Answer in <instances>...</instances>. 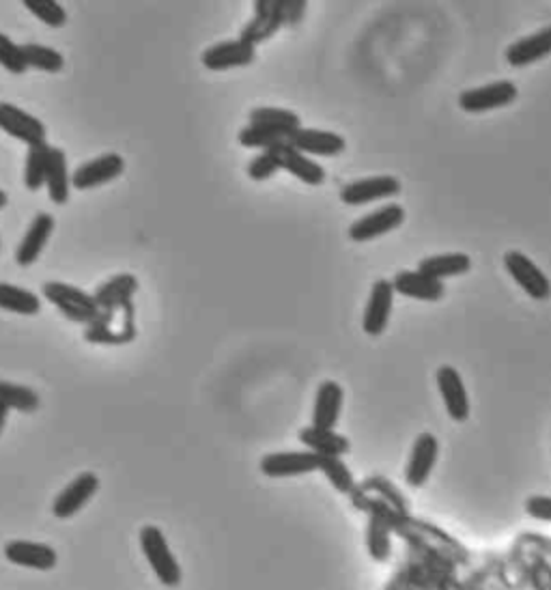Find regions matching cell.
Masks as SVG:
<instances>
[{
	"instance_id": "cell-35",
	"label": "cell",
	"mask_w": 551,
	"mask_h": 590,
	"mask_svg": "<svg viewBox=\"0 0 551 590\" xmlns=\"http://www.w3.org/2000/svg\"><path fill=\"white\" fill-rule=\"evenodd\" d=\"M237 140H239V145L246 147V149H263L265 151V149L276 147L278 143H282V140H287V136L282 132L263 128V125L248 123L246 128L239 130Z\"/></svg>"
},
{
	"instance_id": "cell-22",
	"label": "cell",
	"mask_w": 551,
	"mask_h": 590,
	"mask_svg": "<svg viewBox=\"0 0 551 590\" xmlns=\"http://www.w3.org/2000/svg\"><path fill=\"white\" fill-rule=\"evenodd\" d=\"M52 233H54V218L46 212L37 214L16 250V263L20 265V268H31V265L39 259L41 252H44Z\"/></svg>"
},
{
	"instance_id": "cell-1",
	"label": "cell",
	"mask_w": 551,
	"mask_h": 590,
	"mask_svg": "<svg viewBox=\"0 0 551 590\" xmlns=\"http://www.w3.org/2000/svg\"><path fill=\"white\" fill-rule=\"evenodd\" d=\"M134 302L102 311L93 323L84 328V339L95 345H127L136 339Z\"/></svg>"
},
{
	"instance_id": "cell-13",
	"label": "cell",
	"mask_w": 551,
	"mask_h": 590,
	"mask_svg": "<svg viewBox=\"0 0 551 590\" xmlns=\"http://www.w3.org/2000/svg\"><path fill=\"white\" fill-rule=\"evenodd\" d=\"M392 306H394V287L392 280L388 278H379L373 283L369 300H366L364 306V315H362V330L369 336H381L386 332L390 317H392Z\"/></svg>"
},
{
	"instance_id": "cell-8",
	"label": "cell",
	"mask_w": 551,
	"mask_h": 590,
	"mask_svg": "<svg viewBox=\"0 0 551 590\" xmlns=\"http://www.w3.org/2000/svg\"><path fill=\"white\" fill-rule=\"evenodd\" d=\"M257 61V46L248 44L242 37L218 41L201 54V63L209 72H229V69L248 67Z\"/></svg>"
},
{
	"instance_id": "cell-12",
	"label": "cell",
	"mask_w": 551,
	"mask_h": 590,
	"mask_svg": "<svg viewBox=\"0 0 551 590\" xmlns=\"http://www.w3.org/2000/svg\"><path fill=\"white\" fill-rule=\"evenodd\" d=\"M435 382L450 420H455V423H465V420L470 418L472 407H470L468 388H465L461 373L455 367H450V364H444V367L437 369Z\"/></svg>"
},
{
	"instance_id": "cell-16",
	"label": "cell",
	"mask_w": 551,
	"mask_h": 590,
	"mask_svg": "<svg viewBox=\"0 0 551 590\" xmlns=\"http://www.w3.org/2000/svg\"><path fill=\"white\" fill-rule=\"evenodd\" d=\"M125 171V160L119 153H104V156L95 158L91 162L80 164L72 175V186L76 190H93L102 188L110 181L121 177Z\"/></svg>"
},
{
	"instance_id": "cell-19",
	"label": "cell",
	"mask_w": 551,
	"mask_h": 590,
	"mask_svg": "<svg viewBox=\"0 0 551 590\" xmlns=\"http://www.w3.org/2000/svg\"><path fill=\"white\" fill-rule=\"evenodd\" d=\"M394 293L420 302H440L446 293L444 280H435L418 270H401L392 278Z\"/></svg>"
},
{
	"instance_id": "cell-26",
	"label": "cell",
	"mask_w": 551,
	"mask_h": 590,
	"mask_svg": "<svg viewBox=\"0 0 551 590\" xmlns=\"http://www.w3.org/2000/svg\"><path fill=\"white\" fill-rule=\"evenodd\" d=\"M136 291H138V278L134 274H117L110 280H106L104 285L97 287L93 298L102 311H108V308H117L125 302H132Z\"/></svg>"
},
{
	"instance_id": "cell-4",
	"label": "cell",
	"mask_w": 551,
	"mask_h": 590,
	"mask_svg": "<svg viewBox=\"0 0 551 590\" xmlns=\"http://www.w3.org/2000/svg\"><path fill=\"white\" fill-rule=\"evenodd\" d=\"M519 95V89L511 80H496L483 87L465 89L459 95V108L468 115H480V112H491L498 108L511 106Z\"/></svg>"
},
{
	"instance_id": "cell-40",
	"label": "cell",
	"mask_w": 551,
	"mask_h": 590,
	"mask_svg": "<svg viewBox=\"0 0 551 590\" xmlns=\"http://www.w3.org/2000/svg\"><path fill=\"white\" fill-rule=\"evenodd\" d=\"M306 9H308V0H287L285 3V20L287 26H300L306 18Z\"/></svg>"
},
{
	"instance_id": "cell-27",
	"label": "cell",
	"mask_w": 551,
	"mask_h": 590,
	"mask_svg": "<svg viewBox=\"0 0 551 590\" xmlns=\"http://www.w3.org/2000/svg\"><path fill=\"white\" fill-rule=\"evenodd\" d=\"M46 188H48V196H50L52 203L65 205L69 201V188H72V177H69L65 151L59 149V147L50 149Z\"/></svg>"
},
{
	"instance_id": "cell-17",
	"label": "cell",
	"mask_w": 551,
	"mask_h": 590,
	"mask_svg": "<svg viewBox=\"0 0 551 590\" xmlns=\"http://www.w3.org/2000/svg\"><path fill=\"white\" fill-rule=\"evenodd\" d=\"M287 140L310 158H336L347 149V140L341 134L317 128H300L289 134Z\"/></svg>"
},
{
	"instance_id": "cell-42",
	"label": "cell",
	"mask_w": 551,
	"mask_h": 590,
	"mask_svg": "<svg viewBox=\"0 0 551 590\" xmlns=\"http://www.w3.org/2000/svg\"><path fill=\"white\" fill-rule=\"evenodd\" d=\"M7 203H9V196H7V192L0 190V209L7 207Z\"/></svg>"
},
{
	"instance_id": "cell-18",
	"label": "cell",
	"mask_w": 551,
	"mask_h": 590,
	"mask_svg": "<svg viewBox=\"0 0 551 590\" xmlns=\"http://www.w3.org/2000/svg\"><path fill=\"white\" fill-rule=\"evenodd\" d=\"M100 489V479L93 472H82L76 479L69 483L59 496H56L52 504V513L59 519L74 517L82 507H87V502L95 496V491Z\"/></svg>"
},
{
	"instance_id": "cell-28",
	"label": "cell",
	"mask_w": 551,
	"mask_h": 590,
	"mask_svg": "<svg viewBox=\"0 0 551 590\" xmlns=\"http://www.w3.org/2000/svg\"><path fill=\"white\" fill-rule=\"evenodd\" d=\"M248 123L263 125V128L282 132L287 138H289V134H293L295 130L302 128V119L295 115L293 110L274 108V106H259V108L250 110Z\"/></svg>"
},
{
	"instance_id": "cell-23",
	"label": "cell",
	"mask_w": 551,
	"mask_h": 590,
	"mask_svg": "<svg viewBox=\"0 0 551 590\" xmlns=\"http://www.w3.org/2000/svg\"><path fill=\"white\" fill-rule=\"evenodd\" d=\"M5 558L13 565L37 571H50L56 567V560H59L50 545L33 541H9L5 545Z\"/></svg>"
},
{
	"instance_id": "cell-36",
	"label": "cell",
	"mask_w": 551,
	"mask_h": 590,
	"mask_svg": "<svg viewBox=\"0 0 551 590\" xmlns=\"http://www.w3.org/2000/svg\"><path fill=\"white\" fill-rule=\"evenodd\" d=\"M22 5L33 16L50 28H63L67 24V13L59 5V0H22Z\"/></svg>"
},
{
	"instance_id": "cell-38",
	"label": "cell",
	"mask_w": 551,
	"mask_h": 590,
	"mask_svg": "<svg viewBox=\"0 0 551 590\" xmlns=\"http://www.w3.org/2000/svg\"><path fill=\"white\" fill-rule=\"evenodd\" d=\"M278 171L280 168L270 151H263V153H259V156H254L246 168V173L252 181H267V179H272Z\"/></svg>"
},
{
	"instance_id": "cell-5",
	"label": "cell",
	"mask_w": 551,
	"mask_h": 590,
	"mask_svg": "<svg viewBox=\"0 0 551 590\" xmlns=\"http://www.w3.org/2000/svg\"><path fill=\"white\" fill-rule=\"evenodd\" d=\"M405 222V209L399 203H388L377 207L375 212L364 214L356 222L351 224L347 235L351 242H373L379 240L392 231H397L401 224Z\"/></svg>"
},
{
	"instance_id": "cell-32",
	"label": "cell",
	"mask_w": 551,
	"mask_h": 590,
	"mask_svg": "<svg viewBox=\"0 0 551 590\" xmlns=\"http://www.w3.org/2000/svg\"><path fill=\"white\" fill-rule=\"evenodd\" d=\"M0 403H3L7 410L33 414L39 407V395L28 386H20V384L0 379Z\"/></svg>"
},
{
	"instance_id": "cell-14",
	"label": "cell",
	"mask_w": 551,
	"mask_h": 590,
	"mask_svg": "<svg viewBox=\"0 0 551 590\" xmlns=\"http://www.w3.org/2000/svg\"><path fill=\"white\" fill-rule=\"evenodd\" d=\"M437 459H440V440L433 433H420L405 466V483L414 489L425 485L431 479Z\"/></svg>"
},
{
	"instance_id": "cell-11",
	"label": "cell",
	"mask_w": 551,
	"mask_h": 590,
	"mask_svg": "<svg viewBox=\"0 0 551 590\" xmlns=\"http://www.w3.org/2000/svg\"><path fill=\"white\" fill-rule=\"evenodd\" d=\"M265 151L272 153L280 171H287L289 175L298 177L306 186H321L326 181V168L306 156V153L295 149L289 140H282L276 147Z\"/></svg>"
},
{
	"instance_id": "cell-34",
	"label": "cell",
	"mask_w": 551,
	"mask_h": 590,
	"mask_svg": "<svg viewBox=\"0 0 551 590\" xmlns=\"http://www.w3.org/2000/svg\"><path fill=\"white\" fill-rule=\"evenodd\" d=\"M319 470L330 481V485L338 491V494H351L356 489V479H353L351 470L341 457H323L319 455Z\"/></svg>"
},
{
	"instance_id": "cell-31",
	"label": "cell",
	"mask_w": 551,
	"mask_h": 590,
	"mask_svg": "<svg viewBox=\"0 0 551 590\" xmlns=\"http://www.w3.org/2000/svg\"><path fill=\"white\" fill-rule=\"evenodd\" d=\"M366 552L371 554L375 563H386L392 554V539L386 519L379 515H371L369 526H366Z\"/></svg>"
},
{
	"instance_id": "cell-33",
	"label": "cell",
	"mask_w": 551,
	"mask_h": 590,
	"mask_svg": "<svg viewBox=\"0 0 551 590\" xmlns=\"http://www.w3.org/2000/svg\"><path fill=\"white\" fill-rule=\"evenodd\" d=\"M22 52H24V61L28 69H39V72H46V74H59L65 65L63 54L48 46L26 44L22 46Z\"/></svg>"
},
{
	"instance_id": "cell-6",
	"label": "cell",
	"mask_w": 551,
	"mask_h": 590,
	"mask_svg": "<svg viewBox=\"0 0 551 590\" xmlns=\"http://www.w3.org/2000/svg\"><path fill=\"white\" fill-rule=\"evenodd\" d=\"M504 268L532 300L545 302L551 298V280L524 252L508 250L504 255Z\"/></svg>"
},
{
	"instance_id": "cell-24",
	"label": "cell",
	"mask_w": 551,
	"mask_h": 590,
	"mask_svg": "<svg viewBox=\"0 0 551 590\" xmlns=\"http://www.w3.org/2000/svg\"><path fill=\"white\" fill-rule=\"evenodd\" d=\"M300 442L306 446V451H313L323 457H343L349 453V440L336 429H321V427H304L300 431Z\"/></svg>"
},
{
	"instance_id": "cell-21",
	"label": "cell",
	"mask_w": 551,
	"mask_h": 590,
	"mask_svg": "<svg viewBox=\"0 0 551 590\" xmlns=\"http://www.w3.org/2000/svg\"><path fill=\"white\" fill-rule=\"evenodd\" d=\"M343 403H345V392L341 384L334 382V379L321 382L315 392L313 425L321 429H336L338 420H341Z\"/></svg>"
},
{
	"instance_id": "cell-10",
	"label": "cell",
	"mask_w": 551,
	"mask_h": 590,
	"mask_svg": "<svg viewBox=\"0 0 551 590\" xmlns=\"http://www.w3.org/2000/svg\"><path fill=\"white\" fill-rule=\"evenodd\" d=\"M319 470V455L313 451H280L261 459V472L267 479H295Z\"/></svg>"
},
{
	"instance_id": "cell-20",
	"label": "cell",
	"mask_w": 551,
	"mask_h": 590,
	"mask_svg": "<svg viewBox=\"0 0 551 590\" xmlns=\"http://www.w3.org/2000/svg\"><path fill=\"white\" fill-rule=\"evenodd\" d=\"M549 54H551V26H545L541 28V31L513 41V44L506 48L504 59L511 67L521 69L547 59Z\"/></svg>"
},
{
	"instance_id": "cell-37",
	"label": "cell",
	"mask_w": 551,
	"mask_h": 590,
	"mask_svg": "<svg viewBox=\"0 0 551 590\" xmlns=\"http://www.w3.org/2000/svg\"><path fill=\"white\" fill-rule=\"evenodd\" d=\"M0 65H3L9 74L16 76H22L28 69L22 46H18L16 41L7 37L5 33H0Z\"/></svg>"
},
{
	"instance_id": "cell-15",
	"label": "cell",
	"mask_w": 551,
	"mask_h": 590,
	"mask_svg": "<svg viewBox=\"0 0 551 590\" xmlns=\"http://www.w3.org/2000/svg\"><path fill=\"white\" fill-rule=\"evenodd\" d=\"M0 130L28 147L46 143V136H48L46 125L37 117H33L31 112H26L7 102H0Z\"/></svg>"
},
{
	"instance_id": "cell-2",
	"label": "cell",
	"mask_w": 551,
	"mask_h": 590,
	"mask_svg": "<svg viewBox=\"0 0 551 590\" xmlns=\"http://www.w3.org/2000/svg\"><path fill=\"white\" fill-rule=\"evenodd\" d=\"M44 298L59 308V311L74 323H82V326H89L97 317H100L102 308L97 306L93 295H89L87 291H82L74 285H67V283H59V280H50L44 287Z\"/></svg>"
},
{
	"instance_id": "cell-25",
	"label": "cell",
	"mask_w": 551,
	"mask_h": 590,
	"mask_svg": "<svg viewBox=\"0 0 551 590\" xmlns=\"http://www.w3.org/2000/svg\"><path fill=\"white\" fill-rule=\"evenodd\" d=\"M416 270L435 280H446L468 274L472 270V259L470 255H465V252H444V255L422 259Z\"/></svg>"
},
{
	"instance_id": "cell-41",
	"label": "cell",
	"mask_w": 551,
	"mask_h": 590,
	"mask_svg": "<svg viewBox=\"0 0 551 590\" xmlns=\"http://www.w3.org/2000/svg\"><path fill=\"white\" fill-rule=\"evenodd\" d=\"M7 416H9V410H7V407L3 403H0V433H3V429H5Z\"/></svg>"
},
{
	"instance_id": "cell-9",
	"label": "cell",
	"mask_w": 551,
	"mask_h": 590,
	"mask_svg": "<svg viewBox=\"0 0 551 590\" xmlns=\"http://www.w3.org/2000/svg\"><path fill=\"white\" fill-rule=\"evenodd\" d=\"M401 194V181L392 175H375V177H364L358 181H351V184L343 186L341 190V201L349 207H362L377 201H388L394 196Z\"/></svg>"
},
{
	"instance_id": "cell-3",
	"label": "cell",
	"mask_w": 551,
	"mask_h": 590,
	"mask_svg": "<svg viewBox=\"0 0 551 590\" xmlns=\"http://www.w3.org/2000/svg\"><path fill=\"white\" fill-rule=\"evenodd\" d=\"M140 547H143V554L149 560L155 578L168 588L181 584V567L158 526H145L140 530Z\"/></svg>"
},
{
	"instance_id": "cell-7",
	"label": "cell",
	"mask_w": 551,
	"mask_h": 590,
	"mask_svg": "<svg viewBox=\"0 0 551 590\" xmlns=\"http://www.w3.org/2000/svg\"><path fill=\"white\" fill-rule=\"evenodd\" d=\"M285 3L287 0H254V16L244 24L239 37L252 46L272 39L282 26H287Z\"/></svg>"
},
{
	"instance_id": "cell-29",
	"label": "cell",
	"mask_w": 551,
	"mask_h": 590,
	"mask_svg": "<svg viewBox=\"0 0 551 590\" xmlns=\"http://www.w3.org/2000/svg\"><path fill=\"white\" fill-rule=\"evenodd\" d=\"M0 308L16 315L33 317L41 311V302L33 291L9 283H0Z\"/></svg>"
},
{
	"instance_id": "cell-30",
	"label": "cell",
	"mask_w": 551,
	"mask_h": 590,
	"mask_svg": "<svg viewBox=\"0 0 551 590\" xmlns=\"http://www.w3.org/2000/svg\"><path fill=\"white\" fill-rule=\"evenodd\" d=\"M50 149L52 147L48 143L28 147L26 164H24V186L31 192H37L46 186Z\"/></svg>"
},
{
	"instance_id": "cell-39",
	"label": "cell",
	"mask_w": 551,
	"mask_h": 590,
	"mask_svg": "<svg viewBox=\"0 0 551 590\" xmlns=\"http://www.w3.org/2000/svg\"><path fill=\"white\" fill-rule=\"evenodd\" d=\"M526 513L536 522L551 524V496H530L526 500Z\"/></svg>"
}]
</instances>
